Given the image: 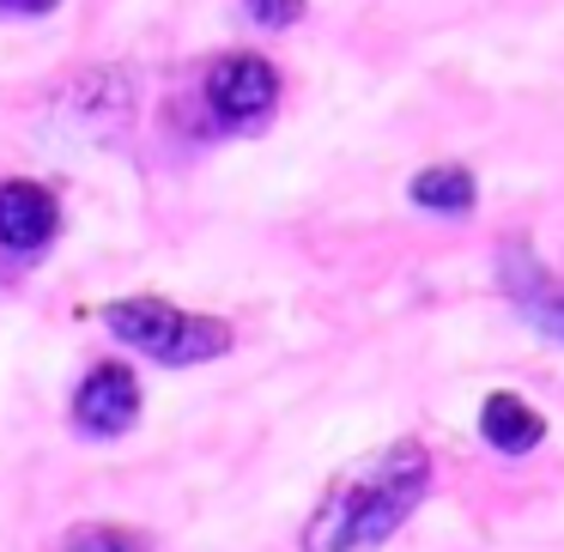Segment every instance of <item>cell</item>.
Here are the masks:
<instances>
[{"mask_svg": "<svg viewBox=\"0 0 564 552\" xmlns=\"http://www.w3.org/2000/svg\"><path fill=\"white\" fill-rule=\"evenodd\" d=\"M62 0H0V13H19V19H43V13H55Z\"/></svg>", "mask_w": 564, "mask_h": 552, "instance_id": "cell-12", "label": "cell"}, {"mask_svg": "<svg viewBox=\"0 0 564 552\" xmlns=\"http://www.w3.org/2000/svg\"><path fill=\"white\" fill-rule=\"evenodd\" d=\"M62 552H152V540L128 522H86L62 540Z\"/></svg>", "mask_w": 564, "mask_h": 552, "instance_id": "cell-10", "label": "cell"}, {"mask_svg": "<svg viewBox=\"0 0 564 552\" xmlns=\"http://www.w3.org/2000/svg\"><path fill=\"white\" fill-rule=\"evenodd\" d=\"M98 316L116 340L147 353L152 365H207V358L231 353V322L176 310V304H164V297H116Z\"/></svg>", "mask_w": 564, "mask_h": 552, "instance_id": "cell-2", "label": "cell"}, {"mask_svg": "<svg viewBox=\"0 0 564 552\" xmlns=\"http://www.w3.org/2000/svg\"><path fill=\"white\" fill-rule=\"evenodd\" d=\"M431 491V450L413 437L382 443L328 479L322 504L304 522V552H365L382 546Z\"/></svg>", "mask_w": 564, "mask_h": 552, "instance_id": "cell-1", "label": "cell"}, {"mask_svg": "<svg viewBox=\"0 0 564 552\" xmlns=\"http://www.w3.org/2000/svg\"><path fill=\"white\" fill-rule=\"evenodd\" d=\"M55 110L67 116V128L86 140H110L116 128L134 116V79L122 74V67H98V74L74 79V91H67Z\"/></svg>", "mask_w": 564, "mask_h": 552, "instance_id": "cell-6", "label": "cell"}, {"mask_svg": "<svg viewBox=\"0 0 564 552\" xmlns=\"http://www.w3.org/2000/svg\"><path fill=\"white\" fill-rule=\"evenodd\" d=\"M479 437H486L498 455H528V450H540V437H546V419H540L522 394L498 389V394H486V407H479Z\"/></svg>", "mask_w": 564, "mask_h": 552, "instance_id": "cell-8", "label": "cell"}, {"mask_svg": "<svg viewBox=\"0 0 564 552\" xmlns=\"http://www.w3.org/2000/svg\"><path fill=\"white\" fill-rule=\"evenodd\" d=\"M498 280H503V297L516 304V316L534 334H546V340L564 346V280L534 256V243L510 237V243L498 249Z\"/></svg>", "mask_w": 564, "mask_h": 552, "instance_id": "cell-3", "label": "cell"}, {"mask_svg": "<svg viewBox=\"0 0 564 552\" xmlns=\"http://www.w3.org/2000/svg\"><path fill=\"white\" fill-rule=\"evenodd\" d=\"M140 419V382L128 365H91L74 394V425L86 437H122Z\"/></svg>", "mask_w": 564, "mask_h": 552, "instance_id": "cell-5", "label": "cell"}, {"mask_svg": "<svg viewBox=\"0 0 564 552\" xmlns=\"http://www.w3.org/2000/svg\"><path fill=\"white\" fill-rule=\"evenodd\" d=\"M62 231V207L43 183H0V249H13V256H43Z\"/></svg>", "mask_w": 564, "mask_h": 552, "instance_id": "cell-7", "label": "cell"}, {"mask_svg": "<svg viewBox=\"0 0 564 552\" xmlns=\"http://www.w3.org/2000/svg\"><path fill=\"white\" fill-rule=\"evenodd\" d=\"M273 104H280V74H273L261 55H219V62L207 67V110L213 122L225 128H256L273 116Z\"/></svg>", "mask_w": 564, "mask_h": 552, "instance_id": "cell-4", "label": "cell"}, {"mask_svg": "<svg viewBox=\"0 0 564 552\" xmlns=\"http://www.w3.org/2000/svg\"><path fill=\"white\" fill-rule=\"evenodd\" d=\"M406 195H413L425 213H467L474 195H479V183H474L467 164H431V171H419L413 183H406Z\"/></svg>", "mask_w": 564, "mask_h": 552, "instance_id": "cell-9", "label": "cell"}, {"mask_svg": "<svg viewBox=\"0 0 564 552\" xmlns=\"http://www.w3.org/2000/svg\"><path fill=\"white\" fill-rule=\"evenodd\" d=\"M243 19L261 31H285L304 19V0H243Z\"/></svg>", "mask_w": 564, "mask_h": 552, "instance_id": "cell-11", "label": "cell"}]
</instances>
